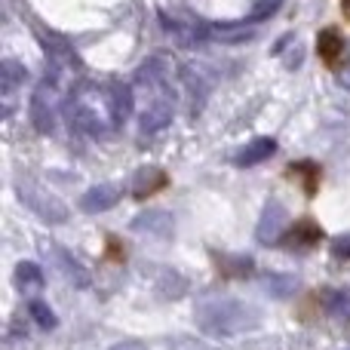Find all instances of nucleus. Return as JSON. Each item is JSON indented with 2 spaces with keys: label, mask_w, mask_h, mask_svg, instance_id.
Segmentation results:
<instances>
[{
  "label": "nucleus",
  "mask_w": 350,
  "mask_h": 350,
  "mask_svg": "<svg viewBox=\"0 0 350 350\" xmlns=\"http://www.w3.org/2000/svg\"><path fill=\"white\" fill-rule=\"evenodd\" d=\"M111 350H145L139 345V341H123V345H117V347H111Z\"/></svg>",
  "instance_id": "9"
},
{
  "label": "nucleus",
  "mask_w": 350,
  "mask_h": 350,
  "mask_svg": "<svg viewBox=\"0 0 350 350\" xmlns=\"http://www.w3.org/2000/svg\"><path fill=\"white\" fill-rule=\"evenodd\" d=\"M197 320L212 335H237L246 326H252L255 317L246 314V308H240V304H206L197 314Z\"/></svg>",
  "instance_id": "1"
},
{
  "label": "nucleus",
  "mask_w": 350,
  "mask_h": 350,
  "mask_svg": "<svg viewBox=\"0 0 350 350\" xmlns=\"http://www.w3.org/2000/svg\"><path fill=\"white\" fill-rule=\"evenodd\" d=\"M117 200V191H92V193H86V200H83V206L86 209H105V206H111Z\"/></svg>",
  "instance_id": "7"
},
{
  "label": "nucleus",
  "mask_w": 350,
  "mask_h": 350,
  "mask_svg": "<svg viewBox=\"0 0 350 350\" xmlns=\"http://www.w3.org/2000/svg\"><path fill=\"white\" fill-rule=\"evenodd\" d=\"M317 55L329 71H338L345 65V37L338 34V28H326L317 37Z\"/></svg>",
  "instance_id": "2"
},
{
  "label": "nucleus",
  "mask_w": 350,
  "mask_h": 350,
  "mask_svg": "<svg viewBox=\"0 0 350 350\" xmlns=\"http://www.w3.org/2000/svg\"><path fill=\"white\" fill-rule=\"evenodd\" d=\"M341 10H345V16H347V22H350V0H341Z\"/></svg>",
  "instance_id": "10"
},
{
  "label": "nucleus",
  "mask_w": 350,
  "mask_h": 350,
  "mask_svg": "<svg viewBox=\"0 0 350 350\" xmlns=\"http://www.w3.org/2000/svg\"><path fill=\"white\" fill-rule=\"evenodd\" d=\"M163 185H166V175L154 170L151 175H142V178H139V187H135V197L145 200V197H151V193H157Z\"/></svg>",
  "instance_id": "5"
},
{
  "label": "nucleus",
  "mask_w": 350,
  "mask_h": 350,
  "mask_svg": "<svg viewBox=\"0 0 350 350\" xmlns=\"http://www.w3.org/2000/svg\"><path fill=\"white\" fill-rule=\"evenodd\" d=\"M286 234H289L286 237V246L289 249H310V246H317V243L323 240V228L317 221H310V218L295 221Z\"/></svg>",
  "instance_id": "3"
},
{
  "label": "nucleus",
  "mask_w": 350,
  "mask_h": 350,
  "mask_svg": "<svg viewBox=\"0 0 350 350\" xmlns=\"http://www.w3.org/2000/svg\"><path fill=\"white\" fill-rule=\"evenodd\" d=\"M286 175H292V178L301 181V187H304V193H308V197H314V193L320 191V178H323V172H320V166L310 163V160L292 163L289 170H286Z\"/></svg>",
  "instance_id": "4"
},
{
  "label": "nucleus",
  "mask_w": 350,
  "mask_h": 350,
  "mask_svg": "<svg viewBox=\"0 0 350 350\" xmlns=\"http://www.w3.org/2000/svg\"><path fill=\"white\" fill-rule=\"evenodd\" d=\"M267 154H273V142H271V139H265V142H258V145H252L249 151H243L240 157H237V163H240V166L258 163V160H261V157H267Z\"/></svg>",
  "instance_id": "6"
},
{
  "label": "nucleus",
  "mask_w": 350,
  "mask_h": 350,
  "mask_svg": "<svg viewBox=\"0 0 350 350\" xmlns=\"http://www.w3.org/2000/svg\"><path fill=\"white\" fill-rule=\"evenodd\" d=\"M31 317H34V320L40 323L43 329H53V326H55V317L49 314V310H46V304H40V301H34V304H31Z\"/></svg>",
  "instance_id": "8"
}]
</instances>
